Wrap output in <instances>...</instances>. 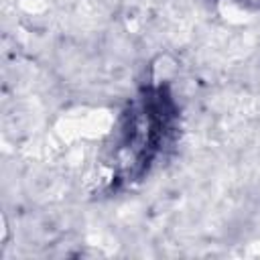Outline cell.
Returning <instances> with one entry per match:
<instances>
[{"label":"cell","mask_w":260,"mask_h":260,"mask_svg":"<svg viewBox=\"0 0 260 260\" xmlns=\"http://www.w3.org/2000/svg\"><path fill=\"white\" fill-rule=\"evenodd\" d=\"M179 104L162 81L146 83L130 98L102 152L108 189L140 183L179 134Z\"/></svg>","instance_id":"obj_1"}]
</instances>
